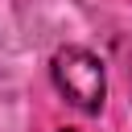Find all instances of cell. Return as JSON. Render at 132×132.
Wrapping results in <instances>:
<instances>
[{"mask_svg":"<svg viewBox=\"0 0 132 132\" xmlns=\"http://www.w3.org/2000/svg\"><path fill=\"white\" fill-rule=\"evenodd\" d=\"M54 87L66 95V103H74L78 111H99L103 95H107V78H103V62L82 50V45H66L54 54Z\"/></svg>","mask_w":132,"mask_h":132,"instance_id":"6da1fadb","label":"cell"},{"mask_svg":"<svg viewBox=\"0 0 132 132\" xmlns=\"http://www.w3.org/2000/svg\"><path fill=\"white\" fill-rule=\"evenodd\" d=\"M66 132H70V128H66Z\"/></svg>","mask_w":132,"mask_h":132,"instance_id":"7a4b0ae2","label":"cell"}]
</instances>
